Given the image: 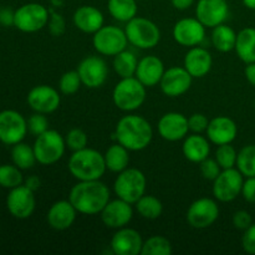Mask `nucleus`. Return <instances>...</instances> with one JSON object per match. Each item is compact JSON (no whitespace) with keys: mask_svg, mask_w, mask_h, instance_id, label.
<instances>
[{"mask_svg":"<svg viewBox=\"0 0 255 255\" xmlns=\"http://www.w3.org/2000/svg\"><path fill=\"white\" fill-rule=\"evenodd\" d=\"M69 201L79 213L95 216L110 202V189L100 179L79 181L70 191Z\"/></svg>","mask_w":255,"mask_h":255,"instance_id":"obj_1","label":"nucleus"},{"mask_svg":"<svg viewBox=\"0 0 255 255\" xmlns=\"http://www.w3.org/2000/svg\"><path fill=\"white\" fill-rule=\"evenodd\" d=\"M115 138L129 152L143 151L152 142L153 128L144 117L138 115H127L117 122Z\"/></svg>","mask_w":255,"mask_h":255,"instance_id":"obj_2","label":"nucleus"},{"mask_svg":"<svg viewBox=\"0 0 255 255\" xmlns=\"http://www.w3.org/2000/svg\"><path fill=\"white\" fill-rule=\"evenodd\" d=\"M69 172L77 181H96L107 171L104 154L94 148L75 151L69 158Z\"/></svg>","mask_w":255,"mask_h":255,"instance_id":"obj_3","label":"nucleus"},{"mask_svg":"<svg viewBox=\"0 0 255 255\" xmlns=\"http://www.w3.org/2000/svg\"><path fill=\"white\" fill-rule=\"evenodd\" d=\"M147 87L136 76L121 79L112 91L115 106L125 112L138 110L146 101Z\"/></svg>","mask_w":255,"mask_h":255,"instance_id":"obj_4","label":"nucleus"},{"mask_svg":"<svg viewBox=\"0 0 255 255\" xmlns=\"http://www.w3.org/2000/svg\"><path fill=\"white\" fill-rule=\"evenodd\" d=\"M147 178L142 171L137 168H126L120 172L115 179L114 191L117 198L136 204V202L146 194Z\"/></svg>","mask_w":255,"mask_h":255,"instance_id":"obj_5","label":"nucleus"},{"mask_svg":"<svg viewBox=\"0 0 255 255\" xmlns=\"http://www.w3.org/2000/svg\"><path fill=\"white\" fill-rule=\"evenodd\" d=\"M125 32L128 42L142 50L153 49L161 40V31L152 20L136 16L126 22Z\"/></svg>","mask_w":255,"mask_h":255,"instance_id":"obj_6","label":"nucleus"},{"mask_svg":"<svg viewBox=\"0 0 255 255\" xmlns=\"http://www.w3.org/2000/svg\"><path fill=\"white\" fill-rule=\"evenodd\" d=\"M66 142L65 137L56 129H47L44 133L36 136L34 143V152L36 161L44 166H50L59 162L65 154Z\"/></svg>","mask_w":255,"mask_h":255,"instance_id":"obj_7","label":"nucleus"},{"mask_svg":"<svg viewBox=\"0 0 255 255\" xmlns=\"http://www.w3.org/2000/svg\"><path fill=\"white\" fill-rule=\"evenodd\" d=\"M128 39L125 29L115 25H104L97 30L92 37V45L99 54L105 56H116L121 51L126 50Z\"/></svg>","mask_w":255,"mask_h":255,"instance_id":"obj_8","label":"nucleus"},{"mask_svg":"<svg viewBox=\"0 0 255 255\" xmlns=\"http://www.w3.org/2000/svg\"><path fill=\"white\" fill-rule=\"evenodd\" d=\"M50 10L39 2L24 4L15 10L14 26L22 32H36L49 24Z\"/></svg>","mask_w":255,"mask_h":255,"instance_id":"obj_9","label":"nucleus"},{"mask_svg":"<svg viewBox=\"0 0 255 255\" xmlns=\"http://www.w3.org/2000/svg\"><path fill=\"white\" fill-rule=\"evenodd\" d=\"M243 174L239 172L238 168L222 169L219 176L213 181V196L217 201L228 203L234 201L239 194H242L243 188Z\"/></svg>","mask_w":255,"mask_h":255,"instance_id":"obj_10","label":"nucleus"},{"mask_svg":"<svg viewBox=\"0 0 255 255\" xmlns=\"http://www.w3.org/2000/svg\"><path fill=\"white\" fill-rule=\"evenodd\" d=\"M27 121L14 110L0 112V141L9 146L19 143L27 133Z\"/></svg>","mask_w":255,"mask_h":255,"instance_id":"obj_11","label":"nucleus"},{"mask_svg":"<svg viewBox=\"0 0 255 255\" xmlns=\"http://www.w3.org/2000/svg\"><path fill=\"white\" fill-rule=\"evenodd\" d=\"M218 217V203L207 197L194 201L187 211V222L194 229L209 228L216 223Z\"/></svg>","mask_w":255,"mask_h":255,"instance_id":"obj_12","label":"nucleus"},{"mask_svg":"<svg viewBox=\"0 0 255 255\" xmlns=\"http://www.w3.org/2000/svg\"><path fill=\"white\" fill-rule=\"evenodd\" d=\"M172 35L182 46H199L206 39V26L197 17H184L174 24Z\"/></svg>","mask_w":255,"mask_h":255,"instance_id":"obj_13","label":"nucleus"},{"mask_svg":"<svg viewBox=\"0 0 255 255\" xmlns=\"http://www.w3.org/2000/svg\"><path fill=\"white\" fill-rule=\"evenodd\" d=\"M76 70L81 77L82 85L89 89H99L104 86L109 77V66L100 56L85 57Z\"/></svg>","mask_w":255,"mask_h":255,"instance_id":"obj_14","label":"nucleus"},{"mask_svg":"<svg viewBox=\"0 0 255 255\" xmlns=\"http://www.w3.org/2000/svg\"><path fill=\"white\" fill-rule=\"evenodd\" d=\"M35 206H36L35 192L31 191L25 184L24 186L21 184L19 187H15L7 194V211L14 218L27 219L34 213Z\"/></svg>","mask_w":255,"mask_h":255,"instance_id":"obj_15","label":"nucleus"},{"mask_svg":"<svg viewBox=\"0 0 255 255\" xmlns=\"http://www.w3.org/2000/svg\"><path fill=\"white\" fill-rule=\"evenodd\" d=\"M27 104L39 114L49 115L56 111L61 104V97L56 89L47 85L32 87L27 94Z\"/></svg>","mask_w":255,"mask_h":255,"instance_id":"obj_16","label":"nucleus"},{"mask_svg":"<svg viewBox=\"0 0 255 255\" xmlns=\"http://www.w3.org/2000/svg\"><path fill=\"white\" fill-rule=\"evenodd\" d=\"M229 16V6L227 0H198L196 6V17L206 27L218 26L224 24Z\"/></svg>","mask_w":255,"mask_h":255,"instance_id":"obj_17","label":"nucleus"},{"mask_svg":"<svg viewBox=\"0 0 255 255\" xmlns=\"http://www.w3.org/2000/svg\"><path fill=\"white\" fill-rule=\"evenodd\" d=\"M192 80L193 77L184 66H173L164 71L159 86L166 96L179 97L191 89Z\"/></svg>","mask_w":255,"mask_h":255,"instance_id":"obj_18","label":"nucleus"},{"mask_svg":"<svg viewBox=\"0 0 255 255\" xmlns=\"http://www.w3.org/2000/svg\"><path fill=\"white\" fill-rule=\"evenodd\" d=\"M101 221L107 228L120 229L128 226L129 222L133 218V208L132 204L117 198L115 201H110L101 211Z\"/></svg>","mask_w":255,"mask_h":255,"instance_id":"obj_19","label":"nucleus"},{"mask_svg":"<svg viewBox=\"0 0 255 255\" xmlns=\"http://www.w3.org/2000/svg\"><path fill=\"white\" fill-rule=\"evenodd\" d=\"M188 117L179 112H167L158 121V133L168 142H177L188 136Z\"/></svg>","mask_w":255,"mask_h":255,"instance_id":"obj_20","label":"nucleus"},{"mask_svg":"<svg viewBox=\"0 0 255 255\" xmlns=\"http://www.w3.org/2000/svg\"><path fill=\"white\" fill-rule=\"evenodd\" d=\"M110 247L112 253L116 255H138L142 252L143 241L136 229L124 227L117 229L112 237Z\"/></svg>","mask_w":255,"mask_h":255,"instance_id":"obj_21","label":"nucleus"},{"mask_svg":"<svg viewBox=\"0 0 255 255\" xmlns=\"http://www.w3.org/2000/svg\"><path fill=\"white\" fill-rule=\"evenodd\" d=\"M207 137L216 146L232 143L238 134V126L228 116H217L209 120Z\"/></svg>","mask_w":255,"mask_h":255,"instance_id":"obj_22","label":"nucleus"},{"mask_svg":"<svg viewBox=\"0 0 255 255\" xmlns=\"http://www.w3.org/2000/svg\"><path fill=\"white\" fill-rule=\"evenodd\" d=\"M183 66L193 79H202L211 72L213 59H212L211 52L199 45L188 50L184 56Z\"/></svg>","mask_w":255,"mask_h":255,"instance_id":"obj_23","label":"nucleus"},{"mask_svg":"<svg viewBox=\"0 0 255 255\" xmlns=\"http://www.w3.org/2000/svg\"><path fill=\"white\" fill-rule=\"evenodd\" d=\"M77 213L79 212L76 211V208L72 206L69 199L57 201L50 207L49 212H47V223L55 231H66L75 223Z\"/></svg>","mask_w":255,"mask_h":255,"instance_id":"obj_24","label":"nucleus"},{"mask_svg":"<svg viewBox=\"0 0 255 255\" xmlns=\"http://www.w3.org/2000/svg\"><path fill=\"white\" fill-rule=\"evenodd\" d=\"M164 71L166 70H164L163 61L158 56L148 55V56L142 57L138 61L134 76L146 87H153L159 85Z\"/></svg>","mask_w":255,"mask_h":255,"instance_id":"obj_25","label":"nucleus"},{"mask_svg":"<svg viewBox=\"0 0 255 255\" xmlns=\"http://www.w3.org/2000/svg\"><path fill=\"white\" fill-rule=\"evenodd\" d=\"M74 25L85 34H95L104 26L105 17L101 10L92 5H82L77 7L72 16Z\"/></svg>","mask_w":255,"mask_h":255,"instance_id":"obj_26","label":"nucleus"},{"mask_svg":"<svg viewBox=\"0 0 255 255\" xmlns=\"http://www.w3.org/2000/svg\"><path fill=\"white\" fill-rule=\"evenodd\" d=\"M182 152L186 159L192 163H201L208 158L211 153V141L208 137L202 136L201 133L189 134L184 138L182 144Z\"/></svg>","mask_w":255,"mask_h":255,"instance_id":"obj_27","label":"nucleus"},{"mask_svg":"<svg viewBox=\"0 0 255 255\" xmlns=\"http://www.w3.org/2000/svg\"><path fill=\"white\" fill-rule=\"evenodd\" d=\"M234 50L246 64L255 62V27H246L238 32Z\"/></svg>","mask_w":255,"mask_h":255,"instance_id":"obj_28","label":"nucleus"},{"mask_svg":"<svg viewBox=\"0 0 255 255\" xmlns=\"http://www.w3.org/2000/svg\"><path fill=\"white\" fill-rule=\"evenodd\" d=\"M106 168L110 172L119 174L120 172L128 168L129 163V151L121 143H115L107 148L106 153L104 154Z\"/></svg>","mask_w":255,"mask_h":255,"instance_id":"obj_29","label":"nucleus"},{"mask_svg":"<svg viewBox=\"0 0 255 255\" xmlns=\"http://www.w3.org/2000/svg\"><path fill=\"white\" fill-rule=\"evenodd\" d=\"M237 32L231 26L221 24L213 27L212 31V44L218 51L229 52L234 50L237 42Z\"/></svg>","mask_w":255,"mask_h":255,"instance_id":"obj_30","label":"nucleus"},{"mask_svg":"<svg viewBox=\"0 0 255 255\" xmlns=\"http://www.w3.org/2000/svg\"><path fill=\"white\" fill-rule=\"evenodd\" d=\"M107 9L115 20L128 22L137 16V0H109Z\"/></svg>","mask_w":255,"mask_h":255,"instance_id":"obj_31","label":"nucleus"},{"mask_svg":"<svg viewBox=\"0 0 255 255\" xmlns=\"http://www.w3.org/2000/svg\"><path fill=\"white\" fill-rule=\"evenodd\" d=\"M114 70L121 79H126V77H132L136 75L137 65H138V60H137L136 55L129 50H124L116 56H114Z\"/></svg>","mask_w":255,"mask_h":255,"instance_id":"obj_32","label":"nucleus"},{"mask_svg":"<svg viewBox=\"0 0 255 255\" xmlns=\"http://www.w3.org/2000/svg\"><path fill=\"white\" fill-rule=\"evenodd\" d=\"M136 211L142 218L154 221L161 217L162 212H163V204L157 197L144 194L136 202Z\"/></svg>","mask_w":255,"mask_h":255,"instance_id":"obj_33","label":"nucleus"},{"mask_svg":"<svg viewBox=\"0 0 255 255\" xmlns=\"http://www.w3.org/2000/svg\"><path fill=\"white\" fill-rule=\"evenodd\" d=\"M11 159L15 166L19 167L20 169L32 168L37 162L36 157H35L34 147L22 143V142L14 144L11 149Z\"/></svg>","mask_w":255,"mask_h":255,"instance_id":"obj_34","label":"nucleus"},{"mask_svg":"<svg viewBox=\"0 0 255 255\" xmlns=\"http://www.w3.org/2000/svg\"><path fill=\"white\" fill-rule=\"evenodd\" d=\"M236 167L244 177H255V144H248L238 152Z\"/></svg>","mask_w":255,"mask_h":255,"instance_id":"obj_35","label":"nucleus"},{"mask_svg":"<svg viewBox=\"0 0 255 255\" xmlns=\"http://www.w3.org/2000/svg\"><path fill=\"white\" fill-rule=\"evenodd\" d=\"M172 249L171 242L162 236H153L143 242L141 255H171Z\"/></svg>","mask_w":255,"mask_h":255,"instance_id":"obj_36","label":"nucleus"},{"mask_svg":"<svg viewBox=\"0 0 255 255\" xmlns=\"http://www.w3.org/2000/svg\"><path fill=\"white\" fill-rule=\"evenodd\" d=\"M22 182H24V178H22L19 167L10 166V164L0 166V186L12 189L15 187L21 186Z\"/></svg>","mask_w":255,"mask_h":255,"instance_id":"obj_37","label":"nucleus"},{"mask_svg":"<svg viewBox=\"0 0 255 255\" xmlns=\"http://www.w3.org/2000/svg\"><path fill=\"white\" fill-rule=\"evenodd\" d=\"M81 77L77 70H70L62 74L59 81V90L62 95H75L81 87Z\"/></svg>","mask_w":255,"mask_h":255,"instance_id":"obj_38","label":"nucleus"},{"mask_svg":"<svg viewBox=\"0 0 255 255\" xmlns=\"http://www.w3.org/2000/svg\"><path fill=\"white\" fill-rule=\"evenodd\" d=\"M237 157L238 152L232 146V143L221 144L216 151V161L222 169L234 168L237 166Z\"/></svg>","mask_w":255,"mask_h":255,"instance_id":"obj_39","label":"nucleus"},{"mask_svg":"<svg viewBox=\"0 0 255 255\" xmlns=\"http://www.w3.org/2000/svg\"><path fill=\"white\" fill-rule=\"evenodd\" d=\"M65 142H66V147L71 149L72 152L80 151L87 147L89 143V137H87L86 132L82 131L81 128H72L65 136Z\"/></svg>","mask_w":255,"mask_h":255,"instance_id":"obj_40","label":"nucleus"},{"mask_svg":"<svg viewBox=\"0 0 255 255\" xmlns=\"http://www.w3.org/2000/svg\"><path fill=\"white\" fill-rule=\"evenodd\" d=\"M27 129L34 136H39V134L44 133L45 131L49 129V120L46 119V116L44 114L35 112L27 120Z\"/></svg>","mask_w":255,"mask_h":255,"instance_id":"obj_41","label":"nucleus"},{"mask_svg":"<svg viewBox=\"0 0 255 255\" xmlns=\"http://www.w3.org/2000/svg\"><path fill=\"white\" fill-rule=\"evenodd\" d=\"M199 169H201L202 177H203L204 179H207V181L212 182H213L222 172L221 166H219L218 162L216 161V158H209V157L199 163Z\"/></svg>","mask_w":255,"mask_h":255,"instance_id":"obj_42","label":"nucleus"},{"mask_svg":"<svg viewBox=\"0 0 255 255\" xmlns=\"http://www.w3.org/2000/svg\"><path fill=\"white\" fill-rule=\"evenodd\" d=\"M66 29V22L62 17L61 14L55 12L54 10H50V19H49V30L54 36H61Z\"/></svg>","mask_w":255,"mask_h":255,"instance_id":"obj_43","label":"nucleus"},{"mask_svg":"<svg viewBox=\"0 0 255 255\" xmlns=\"http://www.w3.org/2000/svg\"><path fill=\"white\" fill-rule=\"evenodd\" d=\"M208 125V117L203 114H193L188 117L189 131H192L193 133H202V132L207 131Z\"/></svg>","mask_w":255,"mask_h":255,"instance_id":"obj_44","label":"nucleus"},{"mask_svg":"<svg viewBox=\"0 0 255 255\" xmlns=\"http://www.w3.org/2000/svg\"><path fill=\"white\" fill-rule=\"evenodd\" d=\"M242 247L246 253L255 255V223L244 231L242 237Z\"/></svg>","mask_w":255,"mask_h":255,"instance_id":"obj_45","label":"nucleus"},{"mask_svg":"<svg viewBox=\"0 0 255 255\" xmlns=\"http://www.w3.org/2000/svg\"><path fill=\"white\" fill-rule=\"evenodd\" d=\"M253 224V219L249 212L247 211H238L233 216V226L239 231H246L247 228Z\"/></svg>","mask_w":255,"mask_h":255,"instance_id":"obj_46","label":"nucleus"},{"mask_svg":"<svg viewBox=\"0 0 255 255\" xmlns=\"http://www.w3.org/2000/svg\"><path fill=\"white\" fill-rule=\"evenodd\" d=\"M242 196L249 203H255V177H247L242 188Z\"/></svg>","mask_w":255,"mask_h":255,"instance_id":"obj_47","label":"nucleus"},{"mask_svg":"<svg viewBox=\"0 0 255 255\" xmlns=\"http://www.w3.org/2000/svg\"><path fill=\"white\" fill-rule=\"evenodd\" d=\"M15 11H11L10 9H1L0 10V24L4 26H12L14 25Z\"/></svg>","mask_w":255,"mask_h":255,"instance_id":"obj_48","label":"nucleus"},{"mask_svg":"<svg viewBox=\"0 0 255 255\" xmlns=\"http://www.w3.org/2000/svg\"><path fill=\"white\" fill-rule=\"evenodd\" d=\"M244 75H246V79L248 80L249 84L255 87V62L247 64L246 70H244Z\"/></svg>","mask_w":255,"mask_h":255,"instance_id":"obj_49","label":"nucleus"},{"mask_svg":"<svg viewBox=\"0 0 255 255\" xmlns=\"http://www.w3.org/2000/svg\"><path fill=\"white\" fill-rule=\"evenodd\" d=\"M172 5L177 10H187L194 4V0H171Z\"/></svg>","mask_w":255,"mask_h":255,"instance_id":"obj_50","label":"nucleus"},{"mask_svg":"<svg viewBox=\"0 0 255 255\" xmlns=\"http://www.w3.org/2000/svg\"><path fill=\"white\" fill-rule=\"evenodd\" d=\"M25 186L29 187L31 191L35 192V191H37V189L40 188V186H41V181H40L39 177L31 176V177H29L26 181H25Z\"/></svg>","mask_w":255,"mask_h":255,"instance_id":"obj_51","label":"nucleus"},{"mask_svg":"<svg viewBox=\"0 0 255 255\" xmlns=\"http://www.w3.org/2000/svg\"><path fill=\"white\" fill-rule=\"evenodd\" d=\"M243 4L246 5L248 9L255 10V0H243Z\"/></svg>","mask_w":255,"mask_h":255,"instance_id":"obj_52","label":"nucleus"},{"mask_svg":"<svg viewBox=\"0 0 255 255\" xmlns=\"http://www.w3.org/2000/svg\"><path fill=\"white\" fill-rule=\"evenodd\" d=\"M254 109H255V100H254Z\"/></svg>","mask_w":255,"mask_h":255,"instance_id":"obj_53","label":"nucleus"}]
</instances>
